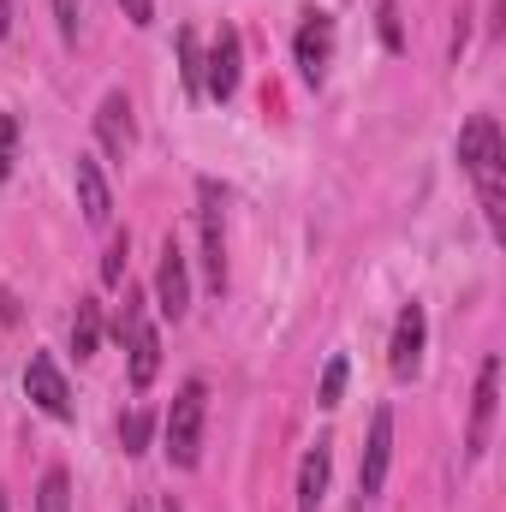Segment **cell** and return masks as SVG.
<instances>
[{
    "label": "cell",
    "instance_id": "obj_1",
    "mask_svg": "<svg viewBox=\"0 0 506 512\" xmlns=\"http://www.w3.org/2000/svg\"><path fill=\"white\" fill-rule=\"evenodd\" d=\"M203 417H209V387L185 382L179 393H173L167 423H161V435H167V459H173L179 471H191V465L203 459Z\"/></svg>",
    "mask_w": 506,
    "mask_h": 512
},
{
    "label": "cell",
    "instance_id": "obj_2",
    "mask_svg": "<svg viewBox=\"0 0 506 512\" xmlns=\"http://www.w3.org/2000/svg\"><path fill=\"white\" fill-rule=\"evenodd\" d=\"M197 227H203V274L221 292L227 286V233H221V185L197 179Z\"/></svg>",
    "mask_w": 506,
    "mask_h": 512
},
{
    "label": "cell",
    "instance_id": "obj_3",
    "mask_svg": "<svg viewBox=\"0 0 506 512\" xmlns=\"http://www.w3.org/2000/svg\"><path fill=\"white\" fill-rule=\"evenodd\" d=\"M239 60H245L239 30H233V24H221V30H215V48L203 54V90H209L215 102H233V96H239V72H245Z\"/></svg>",
    "mask_w": 506,
    "mask_h": 512
},
{
    "label": "cell",
    "instance_id": "obj_4",
    "mask_svg": "<svg viewBox=\"0 0 506 512\" xmlns=\"http://www.w3.org/2000/svg\"><path fill=\"white\" fill-rule=\"evenodd\" d=\"M24 393H30V405H36V411H48L54 423H66V417H72V387H66L60 364H54L48 352H30V364H24Z\"/></svg>",
    "mask_w": 506,
    "mask_h": 512
},
{
    "label": "cell",
    "instance_id": "obj_5",
    "mask_svg": "<svg viewBox=\"0 0 506 512\" xmlns=\"http://www.w3.org/2000/svg\"><path fill=\"white\" fill-rule=\"evenodd\" d=\"M495 405H501V358L489 352V358H483V370H477V393H471V435H465V453H471V459H483V453H489Z\"/></svg>",
    "mask_w": 506,
    "mask_h": 512
},
{
    "label": "cell",
    "instance_id": "obj_6",
    "mask_svg": "<svg viewBox=\"0 0 506 512\" xmlns=\"http://www.w3.org/2000/svg\"><path fill=\"white\" fill-rule=\"evenodd\" d=\"M423 340H429L423 304H405V310H399V322H393V352H387V364H393V376H399V382H411V376L423 370Z\"/></svg>",
    "mask_w": 506,
    "mask_h": 512
},
{
    "label": "cell",
    "instance_id": "obj_7",
    "mask_svg": "<svg viewBox=\"0 0 506 512\" xmlns=\"http://www.w3.org/2000/svg\"><path fill=\"white\" fill-rule=\"evenodd\" d=\"M155 292H161V316H185L191 310V274H185V251H179V239L167 233L161 239V268H155Z\"/></svg>",
    "mask_w": 506,
    "mask_h": 512
},
{
    "label": "cell",
    "instance_id": "obj_8",
    "mask_svg": "<svg viewBox=\"0 0 506 512\" xmlns=\"http://www.w3.org/2000/svg\"><path fill=\"white\" fill-rule=\"evenodd\" d=\"M292 54H298V66H304V78L322 84V72H328V60H334V18H328V12H304Z\"/></svg>",
    "mask_w": 506,
    "mask_h": 512
},
{
    "label": "cell",
    "instance_id": "obj_9",
    "mask_svg": "<svg viewBox=\"0 0 506 512\" xmlns=\"http://www.w3.org/2000/svg\"><path fill=\"white\" fill-rule=\"evenodd\" d=\"M387 459H393V411L381 405L376 417H370V447H364V465H358V495H364V501L381 495V483H387Z\"/></svg>",
    "mask_w": 506,
    "mask_h": 512
},
{
    "label": "cell",
    "instance_id": "obj_10",
    "mask_svg": "<svg viewBox=\"0 0 506 512\" xmlns=\"http://www.w3.org/2000/svg\"><path fill=\"white\" fill-rule=\"evenodd\" d=\"M96 137H102V149H108L114 161H126V155H131V143H137V126H131L126 90H108V96H102V108H96Z\"/></svg>",
    "mask_w": 506,
    "mask_h": 512
},
{
    "label": "cell",
    "instance_id": "obj_11",
    "mask_svg": "<svg viewBox=\"0 0 506 512\" xmlns=\"http://www.w3.org/2000/svg\"><path fill=\"white\" fill-rule=\"evenodd\" d=\"M72 185H78V209H84V221H90V227H108V221H114V191H108V179H102V161L78 155Z\"/></svg>",
    "mask_w": 506,
    "mask_h": 512
},
{
    "label": "cell",
    "instance_id": "obj_12",
    "mask_svg": "<svg viewBox=\"0 0 506 512\" xmlns=\"http://www.w3.org/2000/svg\"><path fill=\"white\" fill-rule=\"evenodd\" d=\"M328 471H334V453L328 441H316L298 465V512H322V495H328Z\"/></svg>",
    "mask_w": 506,
    "mask_h": 512
},
{
    "label": "cell",
    "instance_id": "obj_13",
    "mask_svg": "<svg viewBox=\"0 0 506 512\" xmlns=\"http://www.w3.org/2000/svg\"><path fill=\"white\" fill-rule=\"evenodd\" d=\"M155 370H161V334L143 322V328L131 334V387H149Z\"/></svg>",
    "mask_w": 506,
    "mask_h": 512
},
{
    "label": "cell",
    "instance_id": "obj_14",
    "mask_svg": "<svg viewBox=\"0 0 506 512\" xmlns=\"http://www.w3.org/2000/svg\"><path fill=\"white\" fill-rule=\"evenodd\" d=\"M102 346V304L96 298H78V316H72V352L78 358H96Z\"/></svg>",
    "mask_w": 506,
    "mask_h": 512
},
{
    "label": "cell",
    "instance_id": "obj_15",
    "mask_svg": "<svg viewBox=\"0 0 506 512\" xmlns=\"http://www.w3.org/2000/svg\"><path fill=\"white\" fill-rule=\"evenodd\" d=\"M36 512H72V477H66L60 465L42 477V489H36Z\"/></svg>",
    "mask_w": 506,
    "mask_h": 512
},
{
    "label": "cell",
    "instance_id": "obj_16",
    "mask_svg": "<svg viewBox=\"0 0 506 512\" xmlns=\"http://www.w3.org/2000/svg\"><path fill=\"white\" fill-rule=\"evenodd\" d=\"M179 78H185L191 96L203 90V48H197V30H179Z\"/></svg>",
    "mask_w": 506,
    "mask_h": 512
},
{
    "label": "cell",
    "instance_id": "obj_17",
    "mask_svg": "<svg viewBox=\"0 0 506 512\" xmlns=\"http://www.w3.org/2000/svg\"><path fill=\"white\" fill-rule=\"evenodd\" d=\"M149 435H155V417H149V411H126V417H120V447H126V453H143Z\"/></svg>",
    "mask_w": 506,
    "mask_h": 512
},
{
    "label": "cell",
    "instance_id": "obj_18",
    "mask_svg": "<svg viewBox=\"0 0 506 512\" xmlns=\"http://www.w3.org/2000/svg\"><path fill=\"white\" fill-rule=\"evenodd\" d=\"M346 399V358H328V370H322V387H316V405L322 411H334Z\"/></svg>",
    "mask_w": 506,
    "mask_h": 512
},
{
    "label": "cell",
    "instance_id": "obj_19",
    "mask_svg": "<svg viewBox=\"0 0 506 512\" xmlns=\"http://www.w3.org/2000/svg\"><path fill=\"white\" fill-rule=\"evenodd\" d=\"M143 328V292H131L126 286V304H120V316H114V340L120 346H131V334Z\"/></svg>",
    "mask_w": 506,
    "mask_h": 512
},
{
    "label": "cell",
    "instance_id": "obj_20",
    "mask_svg": "<svg viewBox=\"0 0 506 512\" xmlns=\"http://www.w3.org/2000/svg\"><path fill=\"white\" fill-rule=\"evenodd\" d=\"M126 256H131V233H114V245L102 256V286H120L126 280Z\"/></svg>",
    "mask_w": 506,
    "mask_h": 512
},
{
    "label": "cell",
    "instance_id": "obj_21",
    "mask_svg": "<svg viewBox=\"0 0 506 512\" xmlns=\"http://www.w3.org/2000/svg\"><path fill=\"white\" fill-rule=\"evenodd\" d=\"M12 161H18V120L0 108V179H12Z\"/></svg>",
    "mask_w": 506,
    "mask_h": 512
},
{
    "label": "cell",
    "instance_id": "obj_22",
    "mask_svg": "<svg viewBox=\"0 0 506 512\" xmlns=\"http://www.w3.org/2000/svg\"><path fill=\"white\" fill-rule=\"evenodd\" d=\"M376 24H381V42L399 54V48H405V30H399V6H393V0H376Z\"/></svg>",
    "mask_w": 506,
    "mask_h": 512
},
{
    "label": "cell",
    "instance_id": "obj_23",
    "mask_svg": "<svg viewBox=\"0 0 506 512\" xmlns=\"http://www.w3.org/2000/svg\"><path fill=\"white\" fill-rule=\"evenodd\" d=\"M54 24H60V42H78V24H84V0H54Z\"/></svg>",
    "mask_w": 506,
    "mask_h": 512
},
{
    "label": "cell",
    "instance_id": "obj_24",
    "mask_svg": "<svg viewBox=\"0 0 506 512\" xmlns=\"http://www.w3.org/2000/svg\"><path fill=\"white\" fill-rule=\"evenodd\" d=\"M120 6H126V18L137 24V30H143V24H155V0H120Z\"/></svg>",
    "mask_w": 506,
    "mask_h": 512
},
{
    "label": "cell",
    "instance_id": "obj_25",
    "mask_svg": "<svg viewBox=\"0 0 506 512\" xmlns=\"http://www.w3.org/2000/svg\"><path fill=\"white\" fill-rule=\"evenodd\" d=\"M6 30H12V0H0V42H6Z\"/></svg>",
    "mask_w": 506,
    "mask_h": 512
},
{
    "label": "cell",
    "instance_id": "obj_26",
    "mask_svg": "<svg viewBox=\"0 0 506 512\" xmlns=\"http://www.w3.org/2000/svg\"><path fill=\"white\" fill-rule=\"evenodd\" d=\"M0 512H6V495H0Z\"/></svg>",
    "mask_w": 506,
    "mask_h": 512
}]
</instances>
